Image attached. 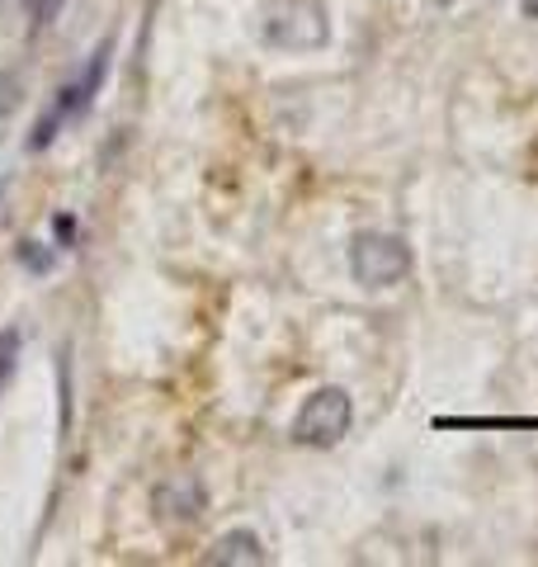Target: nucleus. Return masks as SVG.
Here are the masks:
<instances>
[{"label": "nucleus", "instance_id": "obj_1", "mask_svg": "<svg viewBox=\"0 0 538 567\" xmlns=\"http://www.w3.org/2000/svg\"><path fill=\"white\" fill-rule=\"evenodd\" d=\"M260 39L279 52H317L331 43V20L321 0H265Z\"/></svg>", "mask_w": 538, "mask_h": 567}, {"label": "nucleus", "instance_id": "obj_11", "mask_svg": "<svg viewBox=\"0 0 538 567\" xmlns=\"http://www.w3.org/2000/svg\"><path fill=\"white\" fill-rule=\"evenodd\" d=\"M435 6H458V0H435Z\"/></svg>", "mask_w": 538, "mask_h": 567}, {"label": "nucleus", "instance_id": "obj_5", "mask_svg": "<svg viewBox=\"0 0 538 567\" xmlns=\"http://www.w3.org/2000/svg\"><path fill=\"white\" fill-rule=\"evenodd\" d=\"M269 554L256 529H227V535L208 548V563L213 567H260Z\"/></svg>", "mask_w": 538, "mask_h": 567}, {"label": "nucleus", "instance_id": "obj_10", "mask_svg": "<svg viewBox=\"0 0 538 567\" xmlns=\"http://www.w3.org/2000/svg\"><path fill=\"white\" fill-rule=\"evenodd\" d=\"M525 14H529V20H538V0H525Z\"/></svg>", "mask_w": 538, "mask_h": 567}, {"label": "nucleus", "instance_id": "obj_4", "mask_svg": "<svg viewBox=\"0 0 538 567\" xmlns=\"http://www.w3.org/2000/svg\"><path fill=\"white\" fill-rule=\"evenodd\" d=\"M152 506H156V516L166 525H194L199 520V511L208 506V492H204V483L194 473H175V477H166V483L156 487Z\"/></svg>", "mask_w": 538, "mask_h": 567}, {"label": "nucleus", "instance_id": "obj_7", "mask_svg": "<svg viewBox=\"0 0 538 567\" xmlns=\"http://www.w3.org/2000/svg\"><path fill=\"white\" fill-rule=\"evenodd\" d=\"M14 110H20V76H14V71H0V137H6Z\"/></svg>", "mask_w": 538, "mask_h": 567}, {"label": "nucleus", "instance_id": "obj_3", "mask_svg": "<svg viewBox=\"0 0 538 567\" xmlns=\"http://www.w3.org/2000/svg\"><path fill=\"white\" fill-rule=\"evenodd\" d=\"M350 275L364 289H392L411 275V246L392 233H359L350 241Z\"/></svg>", "mask_w": 538, "mask_h": 567}, {"label": "nucleus", "instance_id": "obj_8", "mask_svg": "<svg viewBox=\"0 0 538 567\" xmlns=\"http://www.w3.org/2000/svg\"><path fill=\"white\" fill-rule=\"evenodd\" d=\"M62 123H66V110H62V104H52V110L39 118V128H33V137H29V147L33 152H43L48 147V142L52 137H58V128H62Z\"/></svg>", "mask_w": 538, "mask_h": 567}, {"label": "nucleus", "instance_id": "obj_12", "mask_svg": "<svg viewBox=\"0 0 538 567\" xmlns=\"http://www.w3.org/2000/svg\"><path fill=\"white\" fill-rule=\"evenodd\" d=\"M0 194H6V181H0Z\"/></svg>", "mask_w": 538, "mask_h": 567}, {"label": "nucleus", "instance_id": "obj_9", "mask_svg": "<svg viewBox=\"0 0 538 567\" xmlns=\"http://www.w3.org/2000/svg\"><path fill=\"white\" fill-rule=\"evenodd\" d=\"M20 260L29 265V270H48V265H52V260L39 251V241H24V246H20Z\"/></svg>", "mask_w": 538, "mask_h": 567}, {"label": "nucleus", "instance_id": "obj_2", "mask_svg": "<svg viewBox=\"0 0 538 567\" xmlns=\"http://www.w3.org/2000/svg\"><path fill=\"white\" fill-rule=\"evenodd\" d=\"M350 421H354V402L345 388H317V393L298 406L293 440L308 450H331L350 435Z\"/></svg>", "mask_w": 538, "mask_h": 567}, {"label": "nucleus", "instance_id": "obj_6", "mask_svg": "<svg viewBox=\"0 0 538 567\" xmlns=\"http://www.w3.org/2000/svg\"><path fill=\"white\" fill-rule=\"evenodd\" d=\"M20 346H24V336L6 327L0 331V393H6V383L14 379V364H20Z\"/></svg>", "mask_w": 538, "mask_h": 567}]
</instances>
